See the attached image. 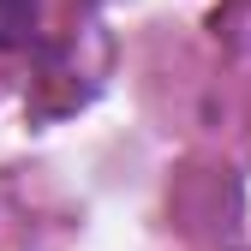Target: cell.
I'll return each mask as SVG.
<instances>
[{
	"instance_id": "obj_1",
	"label": "cell",
	"mask_w": 251,
	"mask_h": 251,
	"mask_svg": "<svg viewBox=\"0 0 251 251\" xmlns=\"http://www.w3.org/2000/svg\"><path fill=\"white\" fill-rule=\"evenodd\" d=\"M42 24V0H0V48H24Z\"/></svg>"
}]
</instances>
